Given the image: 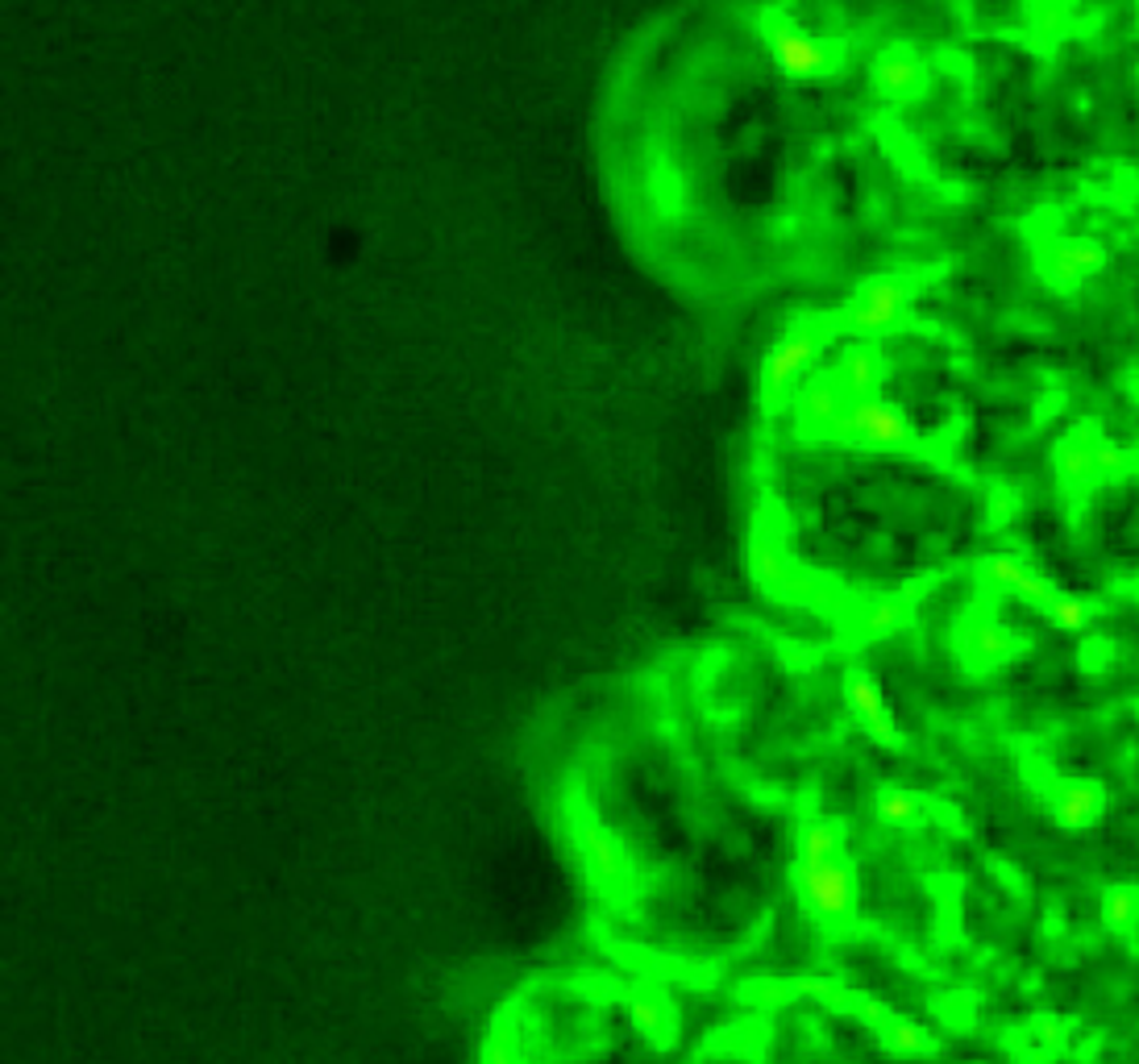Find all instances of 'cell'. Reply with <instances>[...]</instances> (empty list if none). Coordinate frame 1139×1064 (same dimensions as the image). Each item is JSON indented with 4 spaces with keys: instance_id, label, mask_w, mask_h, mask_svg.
I'll use <instances>...</instances> for the list:
<instances>
[{
    "instance_id": "obj_1",
    "label": "cell",
    "mask_w": 1139,
    "mask_h": 1064,
    "mask_svg": "<svg viewBox=\"0 0 1139 1064\" xmlns=\"http://www.w3.org/2000/svg\"><path fill=\"white\" fill-rule=\"evenodd\" d=\"M570 841H574V852H578V861H582L595 890H603L612 898L625 895L628 882H632V856H628L625 841L612 832V824L595 807H586V802L574 807Z\"/></svg>"
},
{
    "instance_id": "obj_2",
    "label": "cell",
    "mask_w": 1139,
    "mask_h": 1064,
    "mask_svg": "<svg viewBox=\"0 0 1139 1064\" xmlns=\"http://www.w3.org/2000/svg\"><path fill=\"white\" fill-rule=\"evenodd\" d=\"M836 429L853 433L856 441H869V446H903L911 437L907 420L890 403H878V399H856Z\"/></svg>"
},
{
    "instance_id": "obj_3",
    "label": "cell",
    "mask_w": 1139,
    "mask_h": 1064,
    "mask_svg": "<svg viewBox=\"0 0 1139 1064\" xmlns=\"http://www.w3.org/2000/svg\"><path fill=\"white\" fill-rule=\"evenodd\" d=\"M625 1014H628V1027L645 1044L662 1048V1044L674 1040V1010H670V998L657 986H636L625 998Z\"/></svg>"
},
{
    "instance_id": "obj_4",
    "label": "cell",
    "mask_w": 1139,
    "mask_h": 1064,
    "mask_svg": "<svg viewBox=\"0 0 1139 1064\" xmlns=\"http://www.w3.org/2000/svg\"><path fill=\"white\" fill-rule=\"evenodd\" d=\"M478 1064H528V1023H524V1010L520 1007L495 1010V1018L487 1023L483 1048H478Z\"/></svg>"
},
{
    "instance_id": "obj_5",
    "label": "cell",
    "mask_w": 1139,
    "mask_h": 1064,
    "mask_svg": "<svg viewBox=\"0 0 1139 1064\" xmlns=\"http://www.w3.org/2000/svg\"><path fill=\"white\" fill-rule=\"evenodd\" d=\"M815 333H807V329H795V333H787L778 345H774V354H770V362H765V392L770 395H778V392H787L791 383H795V375L815 358Z\"/></svg>"
},
{
    "instance_id": "obj_6",
    "label": "cell",
    "mask_w": 1139,
    "mask_h": 1064,
    "mask_svg": "<svg viewBox=\"0 0 1139 1064\" xmlns=\"http://www.w3.org/2000/svg\"><path fill=\"white\" fill-rule=\"evenodd\" d=\"M770 51H774V62L782 71H791V75H819L824 62H828L824 42H815L807 34H795V30H774Z\"/></svg>"
},
{
    "instance_id": "obj_7",
    "label": "cell",
    "mask_w": 1139,
    "mask_h": 1064,
    "mask_svg": "<svg viewBox=\"0 0 1139 1064\" xmlns=\"http://www.w3.org/2000/svg\"><path fill=\"white\" fill-rule=\"evenodd\" d=\"M903 304H907V291H903L899 283H890V279L869 283L865 295H861V304H856L853 325L856 329H886V325L899 321Z\"/></svg>"
},
{
    "instance_id": "obj_8",
    "label": "cell",
    "mask_w": 1139,
    "mask_h": 1064,
    "mask_svg": "<svg viewBox=\"0 0 1139 1064\" xmlns=\"http://www.w3.org/2000/svg\"><path fill=\"white\" fill-rule=\"evenodd\" d=\"M798 412L811 420V425H819V429H836L840 420H845V392L836 387V383H824V379H811L802 392H798Z\"/></svg>"
},
{
    "instance_id": "obj_9",
    "label": "cell",
    "mask_w": 1139,
    "mask_h": 1064,
    "mask_svg": "<svg viewBox=\"0 0 1139 1064\" xmlns=\"http://www.w3.org/2000/svg\"><path fill=\"white\" fill-rule=\"evenodd\" d=\"M882 383V362L878 354L869 349H849L840 362H836V387L840 392H853L856 399H869V392H878Z\"/></svg>"
},
{
    "instance_id": "obj_10",
    "label": "cell",
    "mask_w": 1139,
    "mask_h": 1064,
    "mask_svg": "<svg viewBox=\"0 0 1139 1064\" xmlns=\"http://www.w3.org/2000/svg\"><path fill=\"white\" fill-rule=\"evenodd\" d=\"M802 895L815 902V910H845L849 906V878L832 865L802 869Z\"/></svg>"
},
{
    "instance_id": "obj_11",
    "label": "cell",
    "mask_w": 1139,
    "mask_h": 1064,
    "mask_svg": "<svg viewBox=\"0 0 1139 1064\" xmlns=\"http://www.w3.org/2000/svg\"><path fill=\"white\" fill-rule=\"evenodd\" d=\"M873 84L886 92V96H907L923 84V67L907 55H890L873 67Z\"/></svg>"
},
{
    "instance_id": "obj_12",
    "label": "cell",
    "mask_w": 1139,
    "mask_h": 1064,
    "mask_svg": "<svg viewBox=\"0 0 1139 1064\" xmlns=\"http://www.w3.org/2000/svg\"><path fill=\"white\" fill-rule=\"evenodd\" d=\"M748 574L770 591H791L795 587V578H791V565H787V558H782V549H770V545H753L748 549Z\"/></svg>"
},
{
    "instance_id": "obj_13",
    "label": "cell",
    "mask_w": 1139,
    "mask_h": 1064,
    "mask_svg": "<svg viewBox=\"0 0 1139 1064\" xmlns=\"http://www.w3.org/2000/svg\"><path fill=\"white\" fill-rule=\"evenodd\" d=\"M1106 263L1102 246H1061L1056 250V279H1082Z\"/></svg>"
},
{
    "instance_id": "obj_14",
    "label": "cell",
    "mask_w": 1139,
    "mask_h": 1064,
    "mask_svg": "<svg viewBox=\"0 0 1139 1064\" xmlns=\"http://www.w3.org/2000/svg\"><path fill=\"white\" fill-rule=\"evenodd\" d=\"M849 703L869 720L873 736H886V740H890V728H886V720H882V699H878V690H873L869 678H853V682H849Z\"/></svg>"
},
{
    "instance_id": "obj_15",
    "label": "cell",
    "mask_w": 1139,
    "mask_h": 1064,
    "mask_svg": "<svg viewBox=\"0 0 1139 1064\" xmlns=\"http://www.w3.org/2000/svg\"><path fill=\"white\" fill-rule=\"evenodd\" d=\"M832 852H836V832H832L828 824L807 828V836H802V869L832 865Z\"/></svg>"
},
{
    "instance_id": "obj_16",
    "label": "cell",
    "mask_w": 1139,
    "mask_h": 1064,
    "mask_svg": "<svg viewBox=\"0 0 1139 1064\" xmlns=\"http://www.w3.org/2000/svg\"><path fill=\"white\" fill-rule=\"evenodd\" d=\"M899 624H903V608L899 603H873L869 616H865V632L869 636H890Z\"/></svg>"
},
{
    "instance_id": "obj_17",
    "label": "cell",
    "mask_w": 1139,
    "mask_h": 1064,
    "mask_svg": "<svg viewBox=\"0 0 1139 1064\" xmlns=\"http://www.w3.org/2000/svg\"><path fill=\"white\" fill-rule=\"evenodd\" d=\"M1061 470L1069 474V483H1089L1093 479V449L1069 446V453H1061Z\"/></svg>"
},
{
    "instance_id": "obj_18",
    "label": "cell",
    "mask_w": 1139,
    "mask_h": 1064,
    "mask_svg": "<svg viewBox=\"0 0 1139 1064\" xmlns=\"http://www.w3.org/2000/svg\"><path fill=\"white\" fill-rule=\"evenodd\" d=\"M1123 470H1127V453L1119 446L1093 449V474H1123Z\"/></svg>"
},
{
    "instance_id": "obj_19",
    "label": "cell",
    "mask_w": 1139,
    "mask_h": 1064,
    "mask_svg": "<svg viewBox=\"0 0 1139 1064\" xmlns=\"http://www.w3.org/2000/svg\"><path fill=\"white\" fill-rule=\"evenodd\" d=\"M1007 641H1011V632H1007V628H981V632H977V649H981V653H990V657L1007 653Z\"/></svg>"
},
{
    "instance_id": "obj_20",
    "label": "cell",
    "mask_w": 1139,
    "mask_h": 1064,
    "mask_svg": "<svg viewBox=\"0 0 1139 1064\" xmlns=\"http://www.w3.org/2000/svg\"><path fill=\"white\" fill-rule=\"evenodd\" d=\"M878 807H882V815H890V819H907V815H911V807L903 802V794H886Z\"/></svg>"
}]
</instances>
